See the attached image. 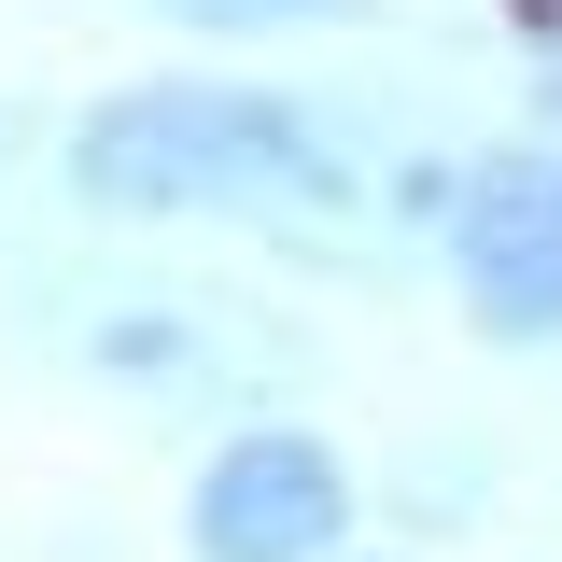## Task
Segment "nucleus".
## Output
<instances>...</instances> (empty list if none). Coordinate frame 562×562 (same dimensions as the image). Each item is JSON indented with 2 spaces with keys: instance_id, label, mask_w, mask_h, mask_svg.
I'll return each mask as SVG.
<instances>
[{
  "instance_id": "nucleus-3",
  "label": "nucleus",
  "mask_w": 562,
  "mask_h": 562,
  "mask_svg": "<svg viewBox=\"0 0 562 562\" xmlns=\"http://www.w3.org/2000/svg\"><path fill=\"white\" fill-rule=\"evenodd\" d=\"M450 268H464V310L492 338H562V169L492 155L450 211Z\"/></svg>"
},
{
  "instance_id": "nucleus-4",
  "label": "nucleus",
  "mask_w": 562,
  "mask_h": 562,
  "mask_svg": "<svg viewBox=\"0 0 562 562\" xmlns=\"http://www.w3.org/2000/svg\"><path fill=\"white\" fill-rule=\"evenodd\" d=\"M99 380H127V394H268L281 351L239 310H127V324H99Z\"/></svg>"
},
{
  "instance_id": "nucleus-5",
  "label": "nucleus",
  "mask_w": 562,
  "mask_h": 562,
  "mask_svg": "<svg viewBox=\"0 0 562 562\" xmlns=\"http://www.w3.org/2000/svg\"><path fill=\"white\" fill-rule=\"evenodd\" d=\"M183 29H281V14H338V0H169Z\"/></svg>"
},
{
  "instance_id": "nucleus-1",
  "label": "nucleus",
  "mask_w": 562,
  "mask_h": 562,
  "mask_svg": "<svg viewBox=\"0 0 562 562\" xmlns=\"http://www.w3.org/2000/svg\"><path fill=\"white\" fill-rule=\"evenodd\" d=\"M70 198H99V211H338L351 155L281 85H127L70 140Z\"/></svg>"
},
{
  "instance_id": "nucleus-2",
  "label": "nucleus",
  "mask_w": 562,
  "mask_h": 562,
  "mask_svg": "<svg viewBox=\"0 0 562 562\" xmlns=\"http://www.w3.org/2000/svg\"><path fill=\"white\" fill-rule=\"evenodd\" d=\"M183 535L198 562H338L351 535V464L324 436H295V422H254V436H225L183 492Z\"/></svg>"
}]
</instances>
